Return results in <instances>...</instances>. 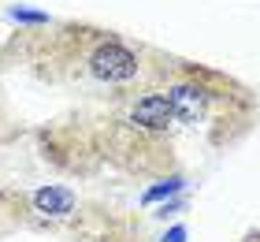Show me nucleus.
Here are the masks:
<instances>
[{
  "label": "nucleus",
  "instance_id": "1",
  "mask_svg": "<svg viewBox=\"0 0 260 242\" xmlns=\"http://www.w3.org/2000/svg\"><path fill=\"white\" fill-rule=\"evenodd\" d=\"M67 227H71V242H149L138 216L104 209V205L78 209Z\"/></svg>",
  "mask_w": 260,
  "mask_h": 242
},
{
  "label": "nucleus",
  "instance_id": "2",
  "mask_svg": "<svg viewBox=\"0 0 260 242\" xmlns=\"http://www.w3.org/2000/svg\"><path fill=\"white\" fill-rule=\"evenodd\" d=\"M138 67H141L138 56L115 38H97L86 48V60H82V71L101 82H130L138 78Z\"/></svg>",
  "mask_w": 260,
  "mask_h": 242
},
{
  "label": "nucleus",
  "instance_id": "3",
  "mask_svg": "<svg viewBox=\"0 0 260 242\" xmlns=\"http://www.w3.org/2000/svg\"><path fill=\"white\" fill-rule=\"evenodd\" d=\"M164 97H168L175 127H208L212 101H216V93L208 86H201V82H175V86L164 90Z\"/></svg>",
  "mask_w": 260,
  "mask_h": 242
},
{
  "label": "nucleus",
  "instance_id": "4",
  "mask_svg": "<svg viewBox=\"0 0 260 242\" xmlns=\"http://www.w3.org/2000/svg\"><path fill=\"white\" fill-rule=\"evenodd\" d=\"M30 205H34V216L41 220V227H63L75 220L78 212V194L71 186H41L30 194Z\"/></svg>",
  "mask_w": 260,
  "mask_h": 242
},
{
  "label": "nucleus",
  "instance_id": "5",
  "mask_svg": "<svg viewBox=\"0 0 260 242\" xmlns=\"http://www.w3.org/2000/svg\"><path fill=\"white\" fill-rule=\"evenodd\" d=\"M126 119L134 127H141L145 135H164V130L175 127L168 97H164V93H145L141 101H134V104H130V112H126Z\"/></svg>",
  "mask_w": 260,
  "mask_h": 242
},
{
  "label": "nucleus",
  "instance_id": "6",
  "mask_svg": "<svg viewBox=\"0 0 260 242\" xmlns=\"http://www.w3.org/2000/svg\"><path fill=\"white\" fill-rule=\"evenodd\" d=\"M179 186H182V179H168L164 186H152V190L145 194V201H156V198H164V194H175Z\"/></svg>",
  "mask_w": 260,
  "mask_h": 242
},
{
  "label": "nucleus",
  "instance_id": "7",
  "mask_svg": "<svg viewBox=\"0 0 260 242\" xmlns=\"http://www.w3.org/2000/svg\"><path fill=\"white\" fill-rule=\"evenodd\" d=\"M186 238V231H182V227H175V231H171V242H182ZM164 242H168V238H164Z\"/></svg>",
  "mask_w": 260,
  "mask_h": 242
},
{
  "label": "nucleus",
  "instance_id": "8",
  "mask_svg": "<svg viewBox=\"0 0 260 242\" xmlns=\"http://www.w3.org/2000/svg\"><path fill=\"white\" fill-rule=\"evenodd\" d=\"M249 242H260V235H256V238H249Z\"/></svg>",
  "mask_w": 260,
  "mask_h": 242
}]
</instances>
